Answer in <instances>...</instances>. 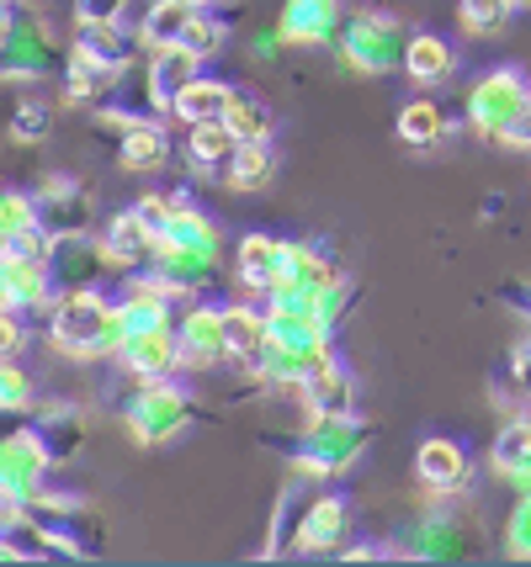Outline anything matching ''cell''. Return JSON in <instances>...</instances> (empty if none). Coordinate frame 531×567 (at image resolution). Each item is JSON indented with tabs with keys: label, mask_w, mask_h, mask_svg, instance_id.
I'll list each match as a JSON object with an SVG mask.
<instances>
[{
	"label": "cell",
	"mask_w": 531,
	"mask_h": 567,
	"mask_svg": "<svg viewBox=\"0 0 531 567\" xmlns=\"http://www.w3.org/2000/svg\"><path fill=\"white\" fill-rule=\"evenodd\" d=\"M405 70L415 80H441V74L452 70V49L441 43V38H415L405 53Z\"/></svg>",
	"instance_id": "19"
},
{
	"label": "cell",
	"mask_w": 531,
	"mask_h": 567,
	"mask_svg": "<svg viewBox=\"0 0 531 567\" xmlns=\"http://www.w3.org/2000/svg\"><path fill=\"white\" fill-rule=\"evenodd\" d=\"M234 186L239 192H261L266 181H272V148L266 144H239V154H234Z\"/></svg>",
	"instance_id": "21"
},
{
	"label": "cell",
	"mask_w": 531,
	"mask_h": 567,
	"mask_svg": "<svg viewBox=\"0 0 531 567\" xmlns=\"http://www.w3.org/2000/svg\"><path fill=\"white\" fill-rule=\"evenodd\" d=\"M415 551H420V557H457V551H462V536H457L452 519H430V525L415 530Z\"/></svg>",
	"instance_id": "22"
},
{
	"label": "cell",
	"mask_w": 531,
	"mask_h": 567,
	"mask_svg": "<svg viewBox=\"0 0 531 567\" xmlns=\"http://www.w3.org/2000/svg\"><path fill=\"white\" fill-rule=\"evenodd\" d=\"M176 49H186V53H197V59H207V53H218L224 49V27L213 22V17H197V22L181 32V43Z\"/></svg>",
	"instance_id": "23"
},
{
	"label": "cell",
	"mask_w": 531,
	"mask_h": 567,
	"mask_svg": "<svg viewBox=\"0 0 531 567\" xmlns=\"http://www.w3.org/2000/svg\"><path fill=\"white\" fill-rule=\"evenodd\" d=\"M49 260H6V308H27L43 297Z\"/></svg>",
	"instance_id": "15"
},
{
	"label": "cell",
	"mask_w": 531,
	"mask_h": 567,
	"mask_svg": "<svg viewBox=\"0 0 531 567\" xmlns=\"http://www.w3.org/2000/svg\"><path fill=\"white\" fill-rule=\"evenodd\" d=\"M521 112H531V96L527 85H521V74H489L483 85H473V101H468V117L479 127H489V133H500L506 138V127L521 117Z\"/></svg>",
	"instance_id": "1"
},
{
	"label": "cell",
	"mask_w": 531,
	"mask_h": 567,
	"mask_svg": "<svg viewBox=\"0 0 531 567\" xmlns=\"http://www.w3.org/2000/svg\"><path fill=\"white\" fill-rule=\"evenodd\" d=\"M510 551L515 557H531V494L515 504V515H510Z\"/></svg>",
	"instance_id": "25"
},
{
	"label": "cell",
	"mask_w": 531,
	"mask_h": 567,
	"mask_svg": "<svg viewBox=\"0 0 531 567\" xmlns=\"http://www.w3.org/2000/svg\"><path fill=\"white\" fill-rule=\"evenodd\" d=\"M531 462V420H510L500 430V441H494V472L506 477V472L527 467Z\"/></svg>",
	"instance_id": "20"
},
{
	"label": "cell",
	"mask_w": 531,
	"mask_h": 567,
	"mask_svg": "<svg viewBox=\"0 0 531 567\" xmlns=\"http://www.w3.org/2000/svg\"><path fill=\"white\" fill-rule=\"evenodd\" d=\"M515 382H521V388L531 393V340H527L521 350H515Z\"/></svg>",
	"instance_id": "28"
},
{
	"label": "cell",
	"mask_w": 531,
	"mask_h": 567,
	"mask_svg": "<svg viewBox=\"0 0 531 567\" xmlns=\"http://www.w3.org/2000/svg\"><path fill=\"white\" fill-rule=\"evenodd\" d=\"M239 154V138L228 123H197L192 127V159L197 165H234Z\"/></svg>",
	"instance_id": "16"
},
{
	"label": "cell",
	"mask_w": 531,
	"mask_h": 567,
	"mask_svg": "<svg viewBox=\"0 0 531 567\" xmlns=\"http://www.w3.org/2000/svg\"><path fill=\"white\" fill-rule=\"evenodd\" d=\"M308 409H314V420H351V377L346 371H319V377H308Z\"/></svg>",
	"instance_id": "7"
},
{
	"label": "cell",
	"mask_w": 531,
	"mask_h": 567,
	"mask_svg": "<svg viewBox=\"0 0 531 567\" xmlns=\"http://www.w3.org/2000/svg\"><path fill=\"white\" fill-rule=\"evenodd\" d=\"M441 133H447V117H441L430 101H409L405 112H399V138H405V144L430 148Z\"/></svg>",
	"instance_id": "17"
},
{
	"label": "cell",
	"mask_w": 531,
	"mask_h": 567,
	"mask_svg": "<svg viewBox=\"0 0 531 567\" xmlns=\"http://www.w3.org/2000/svg\"><path fill=\"white\" fill-rule=\"evenodd\" d=\"M224 340H228V355L261 361L272 350V323L261 313H245V308H224Z\"/></svg>",
	"instance_id": "5"
},
{
	"label": "cell",
	"mask_w": 531,
	"mask_h": 567,
	"mask_svg": "<svg viewBox=\"0 0 531 567\" xmlns=\"http://www.w3.org/2000/svg\"><path fill=\"white\" fill-rule=\"evenodd\" d=\"M282 266H287V255H282L277 239H266V234L239 239V276H245V281L272 287V281H282Z\"/></svg>",
	"instance_id": "10"
},
{
	"label": "cell",
	"mask_w": 531,
	"mask_h": 567,
	"mask_svg": "<svg viewBox=\"0 0 531 567\" xmlns=\"http://www.w3.org/2000/svg\"><path fill=\"white\" fill-rule=\"evenodd\" d=\"M415 467H420V477H426L436 494H447V488L462 483L468 462H462V451H457L452 441H426L420 445V456H415Z\"/></svg>",
	"instance_id": "9"
},
{
	"label": "cell",
	"mask_w": 531,
	"mask_h": 567,
	"mask_svg": "<svg viewBox=\"0 0 531 567\" xmlns=\"http://www.w3.org/2000/svg\"><path fill=\"white\" fill-rule=\"evenodd\" d=\"M228 127H234V138L239 144H266V133H272V112L261 106V101L251 96H234V106H228Z\"/></svg>",
	"instance_id": "18"
},
{
	"label": "cell",
	"mask_w": 531,
	"mask_h": 567,
	"mask_svg": "<svg viewBox=\"0 0 531 567\" xmlns=\"http://www.w3.org/2000/svg\"><path fill=\"white\" fill-rule=\"evenodd\" d=\"M335 27V0H293L287 11V38L293 43H319Z\"/></svg>",
	"instance_id": "14"
},
{
	"label": "cell",
	"mask_w": 531,
	"mask_h": 567,
	"mask_svg": "<svg viewBox=\"0 0 531 567\" xmlns=\"http://www.w3.org/2000/svg\"><path fill=\"white\" fill-rule=\"evenodd\" d=\"M340 530H346V504L340 498H319L308 509V525L298 530V546L304 551H329V546L340 542Z\"/></svg>",
	"instance_id": "12"
},
{
	"label": "cell",
	"mask_w": 531,
	"mask_h": 567,
	"mask_svg": "<svg viewBox=\"0 0 531 567\" xmlns=\"http://www.w3.org/2000/svg\"><path fill=\"white\" fill-rule=\"evenodd\" d=\"M181 420H186V403H181V393H171V388H150V393L139 398V409H133L139 435H150V441L171 435Z\"/></svg>",
	"instance_id": "6"
},
{
	"label": "cell",
	"mask_w": 531,
	"mask_h": 567,
	"mask_svg": "<svg viewBox=\"0 0 531 567\" xmlns=\"http://www.w3.org/2000/svg\"><path fill=\"white\" fill-rule=\"evenodd\" d=\"M165 127H154V123H133L123 133V148H118V159H123L127 171H150V165H160L165 159Z\"/></svg>",
	"instance_id": "13"
},
{
	"label": "cell",
	"mask_w": 531,
	"mask_h": 567,
	"mask_svg": "<svg viewBox=\"0 0 531 567\" xmlns=\"http://www.w3.org/2000/svg\"><path fill=\"white\" fill-rule=\"evenodd\" d=\"M510 17V0H462V22L483 32V27H500Z\"/></svg>",
	"instance_id": "24"
},
{
	"label": "cell",
	"mask_w": 531,
	"mask_h": 567,
	"mask_svg": "<svg viewBox=\"0 0 531 567\" xmlns=\"http://www.w3.org/2000/svg\"><path fill=\"white\" fill-rule=\"evenodd\" d=\"M123 355H127V367L139 371V377H160V371L181 355V340H171L165 329H144V334H127Z\"/></svg>",
	"instance_id": "8"
},
{
	"label": "cell",
	"mask_w": 531,
	"mask_h": 567,
	"mask_svg": "<svg viewBox=\"0 0 531 567\" xmlns=\"http://www.w3.org/2000/svg\"><path fill=\"white\" fill-rule=\"evenodd\" d=\"M197 22V0H160L150 11V22H144V43L154 49H176L181 32Z\"/></svg>",
	"instance_id": "11"
},
{
	"label": "cell",
	"mask_w": 531,
	"mask_h": 567,
	"mask_svg": "<svg viewBox=\"0 0 531 567\" xmlns=\"http://www.w3.org/2000/svg\"><path fill=\"white\" fill-rule=\"evenodd\" d=\"M181 350L192 355V361H224L228 355V340H224V308H192L186 323H181Z\"/></svg>",
	"instance_id": "3"
},
{
	"label": "cell",
	"mask_w": 531,
	"mask_h": 567,
	"mask_svg": "<svg viewBox=\"0 0 531 567\" xmlns=\"http://www.w3.org/2000/svg\"><path fill=\"white\" fill-rule=\"evenodd\" d=\"M171 106H176V117H186V123H224L228 106H234V91L228 85H218V80H192V85H181L176 96H171Z\"/></svg>",
	"instance_id": "4"
},
{
	"label": "cell",
	"mask_w": 531,
	"mask_h": 567,
	"mask_svg": "<svg viewBox=\"0 0 531 567\" xmlns=\"http://www.w3.org/2000/svg\"><path fill=\"white\" fill-rule=\"evenodd\" d=\"M361 70H394V64H405L409 43H399V27L388 22V17H361L351 27V43H346Z\"/></svg>",
	"instance_id": "2"
},
{
	"label": "cell",
	"mask_w": 531,
	"mask_h": 567,
	"mask_svg": "<svg viewBox=\"0 0 531 567\" xmlns=\"http://www.w3.org/2000/svg\"><path fill=\"white\" fill-rule=\"evenodd\" d=\"M11 133H17V138H43V133H49V112H43V106H22Z\"/></svg>",
	"instance_id": "27"
},
{
	"label": "cell",
	"mask_w": 531,
	"mask_h": 567,
	"mask_svg": "<svg viewBox=\"0 0 531 567\" xmlns=\"http://www.w3.org/2000/svg\"><path fill=\"white\" fill-rule=\"evenodd\" d=\"M123 6L127 0H80V22L106 27V22H118V17H123Z\"/></svg>",
	"instance_id": "26"
}]
</instances>
